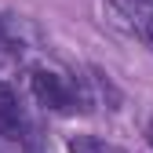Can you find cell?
<instances>
[{
	"mask_svg": "<svg viewBox=\"0 0 153 153\" xmlns=\"http://www.w3.org/2000/svg\"><path fill=\"white\" fill-rule=\"evenodd\" d=\"M29 88L36 95V102H40L44 109H51V113H76V109L84 113V109L95 106L91 91L80 80L62 76V73H55V69H44V66L29 69Z\"/></svg>",
	"mask_w": 153,
	"mask_h": 153,
	"instance_id": "obj_1",
	"label": "cell"
},
{
	"mask_svg": "<svg viewBox=\"0 0 153 153\" xmlns=\"http://www.w3.org/2000/svg\"><path fill=\"white\" fill-rule=\"evenodd\" d=\"M29 120L22 113V102H18V95L11 91V84L0 80V139L7 142H29Z\"/></svg>",
	"mask_w": 153,
	"mask_h": 153,
	"instance_id": "obj_2",
	"label": "cell"
},
{
	"mask_svg": "<svg viewBox=\"0 0 153 153\" xmlns=\"http://www.w3.org/2000/svg\"><path fill=\"white\" fill-rule=\"evenodd\" d=\"M69 153H120L95 135H69Z\"/></svg>",
	"mask_w": 153,
	"mask_h": 153,
	"instance_id": "obj_3",
	"label": "cell"
},
{
	"mask_svg": "<svg viewBox=\"0 0 153 153\" xmlns=\"http://www.w3.org/2000/svg\"><path fill=\"white\" fill-rule=\"evenodd\" d=\"M146 142L153 146V117H149V124H146Z\"/></svg>",
	"mask_w": 153,
	"mask_h": 153,
	"instance_id": "obj_4",
	"label": "cell"
},
{
	"mask_svg": "<svg viewBox=\"0 0 153 153\" xmlns=\"http://www.w3.org/2000/svg\"><path fill=\"white\" fill-rule=\"evenodd\" d=\"M0 44H7V33H4V22H0Z\"/></svg>",
	"mask_w": 153,
	"mask_h": 153,
	"instance_id": "obj_5",
	"label": "cell"
}]
</instances>
